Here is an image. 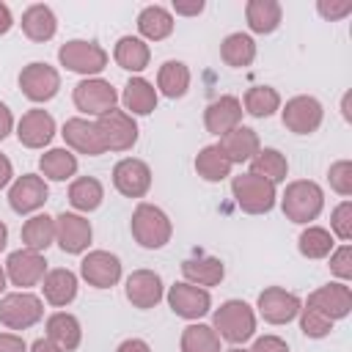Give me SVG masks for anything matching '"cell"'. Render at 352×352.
Wrapping results in <instances>:
<instances>
[{"mask_svg":"<svg viewBox=\"0 0 352 352\" xmlns=\"http://www.w3.org/2000/svg\"><path fill=\"white\" fill-rule=\"evenodd\" d=\"M322 206H324V192L311 179L289 182L283 190V198H280V209H283L286 220L300 223V226H308L311 220H316Z\"/></svg>","mask_w":352,"mask_h":352,"instance_id":"6da1fadb","label":"cell"},{"mask_svg":"<svg viewBox=\"0 0 352 352\" xmlns=\"http://www.w3.org/2000/svg\"><path fill=\"white\" fill-rule=\"evenodd\" d=\"M212 330L228 344H245L256 333V311L245 300H226L212 314Z\"/></svg>","mask_w":352,"mask_h":352,"instance_id":"7a4b0ae2","label":"cell"},{"mask_svg":"<svg viewBox=\"0 0 352 352\" xmlns=\"http://www.w3.org/2000/svg\"><path fill=\"white\" fill-rule=\"evenodd\" d=\"M129 228H132L135 242H138L140 248H146V250H160V248H165V245L170 242V234H173L170 217H168L160 206L146 204V201L135 206Z\"/></svg>","mask_w":352,"mask_h":352,"instance_id":"3957f363","label":"cell"},{"mask_svg":"<svg viewBox=\"0 0 352 352\" xmlns=\"http://www.w3.org/2000/svg\"><path fill=\"white\" fill-rule=\"evenodd\" d=\"M231 192H234L236 206L248 214H267V212H272V206L278 201L275 184L261 176H253L250 170L231 179Z\"/></svg>","mask_w":352,"mask_h":352,"instance_id":"277c9868","label":"cell"},{"mask_svg":"<svg viewBox=\"0 0 352 352\" xmlns=\"http://www.w3.org/2000/svg\"><path fill=\"white\" fill-rule=\"evenodd\" d=\"M44 316V302L33 292H11L0 300V324L8 330H28Z\"/></svg>","mask_w":352,"mask_h":352,"instance_id":"5b68a950","label":"cell"},{"mask_svg":"<svg viewBox=\"0 0 352 352\" xmlns=\"http://www.w3.org/2000/svg\"><path fill=\"white\" fill-rule=\"evenodd\" d=\"M58 60L60 66H66L69 72H77L82 77H94L107 66V52L104 47H99L96 41H82V38H72L66 44H60L58 50Z\"/></svg>","mask_w":352,"mask_h":352,"instance_id":"8992f818","label":"cell"},{"mask_svg":"<svg viewBox=\"0 0 352 352\" xmlns=\"http://www.w3.org/2000/svg\"><path fill=\"white\" fill-rule=\"evenodd\" d=\"M72 99H74V107L80 113L99 118V116H104V113H110L116 107L118 91L107 80H102V77H85V80H80L74 85Z\"/></svg>","mask_w":352,"mask_h":352,"instance_id":"52a82bcc","label":"cell"},{"mask_svg":"<svg viewBox=\"0 0 352 352\" xmlns=\"http://www.w3.org/2000/svg\"><path fill=\"white\" fill-rule=\"evenodd\" d=\"M96 129L104 140V148H110V151H129L138 143V124L126 110L113 107L110 113L99 116Z\"/></svg>","mask_w":352,"mask_h":352,"instance_id":"ba28073f","label":"cell"},{"mask_svg":"<svg viewBox=\"0 0 352 352\" xmlns=\"http://www.w3.org/2000/svg\"><path fill=\"white\" fill-rule=\"evenodd\" d=\"M283 126L294 135H311L322 126L324 107L316 96H292L280 110Z\"/></svg>","mask_w":352,"mask_h":352,"instance_id":"9c48e42d","label":"cell"},{"mask_svg":"<svg viewBox=\"0 0 352 352\" xmlns=\"http://www.w3.org/2000/svg\"><path fill=\"white\" fill-rule=\"evenodd\" d=\"M47 275V261H44V253H36V250H28V248H19L14 253H8L6 258V278L19 286L22 292H28L30 286H38Z\"/></svg>","mask_w":352,"mask_h":352,"instance_id":"30bf717a","label":"cell"},{"mask_svg":"<svg viewBox=\"0 0 352 352\" xmlns=\"http://www.w3.org/2000/svg\"><path fill=\"white\" fill-rule=\"evenodd\" d=\"M19 88L30 102H50L60 91V74L55 66L33 60L19 72Z\"/></svg>","mask_w":352,"mask_h":352,"instance_id":"8fae6325","label":"cell"},{"mask_svg":"<svg viewBox=\"0 0 352 352\" xmlns=\"http://www.w3.org/2000/svg\"><path fill=\"white\" fill-rule=\"evenodd\" d=\"M80 275L94 289H110L121 280V258L110 250H91L80 261Z\"/></svg>","mask_w":352,"mask_h":352,"instance_id":"7c38bea8","label":"cell"},{"mask_svg":"<svg viewBox=\"0 0 352 352\" xmlns=\"http://www.w3.org/2000/svg\"><path fill=\"white\" fill-rule=\"evenodd\" d=\"M168 305H170V311L176 316L195 322L204 314H209L212 294H209V289H201V286H192L187 280H179V283H173L168 289Z\"/></svg>","mask_w":352,"mask_h":352,"instance_id":"4fadbf2b","label":"cell"},{"mask_svg":"<svg viewBox=\"0 0 352 352\" xmlns=\"http://www.w3.org/2000/svg\"><path fill=\"white\" fill-rule=\"evenodd\" d=\"M47 195H50V187H47L44 176L25 173V176L14 179V184L8 190V206L16 214H33L47 204Z\"/></svg>","mask_w":352,"mask_h":352,"instance_id":"5bb4252c","label":"cell"},{"mask_svg":"<svg viewBox=\"0 0 352 352\" xmlns=\"http://www.w3.org/2000/svg\"><path fill=\"white\" fill-rule=\"evenodd\" d=\"M256 308H258L264 322H270V324H289L300 314L302 302H300V297L294 292H286L280 286H270V289H264L258 294Z\"/></svg>","mask_w":352,"mask_h":352,"instance_id":"9a60e30c","label":"cell"},{"mask_svg":"<svg viewBox=\"0 0 352 352\" xmlns=\"http://www.w3.org/2000/svg\"><path fill=\"white\" fill-rule=\"evenodd\" d=\"M113 184L126 198H143L151 190V168L138 157H124L113 168Z\"/></svg>","mask_w":352,"mask_h":352,"instance_id":"2e32d148","label":"cell"},{"mask_svg":"<svg viewBox=\"0 0 352 352\" xmlns=\"http://www.w3.org/2000/svg\"><path fill=\"white\" fill-rule=\"evenodd\" d=\"M91 236H94V228L82 214L60 212L55 217V242L60 245L63 253H72V256L85 253L91 245Z\"/></svg>","mask_w":352,"mask_h":352,"instance_id":"e0dca14e","label":"cell"},{"mask_svg":"<svg viewBox=\"0 0 352 352\" xmlns=\"http://www.w3.org/2000/svg\"><path fill=\"white\" fill-rule=\"evenodd\" d=\"M63 140H66V148L69 151H77V154H85V157H99L104 154V140L96 129V121H88L82 116L77 118H69L63 124Z\"/></svg>","mask_w":352,"mask_h":352,"instance_id":"ac0fdd59","label":"cell"},{"mask_svg":"<svg viewBox=\"0 0 352 352\" xmlns=\"http://www.w3.org/2000/svg\"><path fill=\"white\" fill-rule=\"evenodd\" d=\"M305 305H308V308H316L319 314H324L327 319L336 322V319L349 316V311H352V292H349V286L341 283V280L324 283V286H319L316 292L308 294Z\"/></svg>","mask_w":352,"mask_h":352,"instance_id":"d6986e66","label":"cell"},{"mask_svg":"<svg viewBox=\"0 0 352 352\" xmlns=\"http://www.w3.org/2000/svg\"><path fill=\"white\" fill-rule=\"evenodd\" d=\"M124 292H126V300H129L135 308H140V311L154 308V305L162 300V294H165L162 278H160L154 270H135V272L126 278Z\"/></svg>","mask_w":352,"mask_h":352,"instance_id":"ffe728a7","label":"cell"},{"mask_svg":"<svg viewBox=\"0 0 352 352\" xmlns=\"http://www.w3.org/2000/svg\"><path fill=\"white\" fill-rule=\"evenodd\" d=\"M16 138H19V143L28 146V148H44V146L55 138V118H52L47 110L33 107V110H28V113L19 118V124H16Z\"/></svg>","mask_w":352,"mask_h":352,"instance_id":"44dd1931","label":"cell"},{"mask_svg":"<svg viewBox=\"0 0 352 352\" xmlns=\"http://www.w3.org/2000/svg\"><path fill=\"white\" fill-rule=\"evenodd\" d=\"M204 124H206V132L223 138L226 132H231L234 126L242 124V102L231 94L209 102L204 110Z\"/></svg>","mask_w":352,"mask_h":352,"instance_id":"7402d4cb","label":"cell"},{"mask_svg":"<svg viewBox=\"0 0 352 352\" xmlns=\"http://www.w3.org/2000/svg\"><path fill=\"white\" fill-rule=\"evenodd\" d=\"M220 151L228 157V162L231 165H242V162H250L256 154H258V148H261V143H258V135L250 129V126H234L231 132H226L223 138H220Z\"/></svg>","mask_w":352,"mask_h":352,"instance_id":"603a6c76","label":"cell"},{"mask_svg":"<svg viewBox=\"0 0 352 352\" xmlns=\"http://www.w3.org/2000/svg\"><path fill=\"white\" fill-rule=\"evenodd\" d=\"M47 338L60 346L63 352H74L82 341V327H80V319L74 314H66V311H55L52 316H47Z\"/></svg>","mask_w":352,"mask_h":352,"instance_id":"cb8c5ba5","label":"cell"},{"mask_svg":"<svg viewBox=\"0 0 352 352\" xmlns=\"http://www.w3.org/2000/svg\"><path fill=\"white\" fill-rule=\"evenodd\" d=\"M182 275H184L187 283L201 286V289H209V286H217L226 278V264L220 258H214V256L184 258L182 261Z\"/></svg>","mask_w":352,"mask_h":352,"instance_id":"d4e9b609","label":"cell"},{"mask_svg":"<svg viewBox=\"0 0 352 352\" xmlns=\"http://www.w3.org/2000/svg\"><path fill=\"white\" fill-rule=\"evenodd\" d=\"M41 289H44V300L55 308H66L74 297H77V275L66 267H58V270H50L41 280Z\"/></svg>","mask_w":352,"mask_h":352,"instance_id":"484cf974","label":"cell"},{"mask_svg":"<svg viewBox=\"0 0 352 352\" xmlns=\"http://www.w3.org/2000/svg\"><path fill=\"white\" fill-rule=\"evenodd\" d=\"M58 30V19H55V11L44 3H36V6H28L25 14H22V33L30 38V41H50Z\"/></svg>","mask_w":352,"mask_h":352,"instance_id":"4316f807","label":"cell"},{"mask_svg":"<svg viewBox=\"0 0 352 352\" xmlns=\"http://www.w3.org/2000/svg\"><path fill=\"white\" fill-rule=\"evenodd\" d=\"M121 102H124L129 116H148L157 110V88L146 77H132L124 85Z\"/></svg>","mask_w":352,"mask_h":352,"instance_id":"83f0119b","label":"cell"},{"mask_svg":"<svg viewBox=\"0 0 352 352\" xmlns=\"http://www.w3.org/2000/svg\"><path fill=\"white\" fill-rule=\"evenodd\" d=\"M113 58H116V63H118L124 72L138 74V72H143V69L148 66L151 50H148V44H146L143 38H138V36H121V38L116 41Z\"/></svg>","mask_w":352,"mask_h":352,"instance_id":"f1b7e54d","label":"cell"},{"mask_svg":"<svg viewBox=\"0 0 352 352\" xmlns=\"http://www.w3.org/2000/svg\"><path fill=\"white\" fill-rule=\"evenodd\" d=\"M280 16H283V8L278 0H248V6H245L248 28L253 33H261V36L278 30Z\"/></svg>","mask_w":352,"mask_h":352,"instance_id":"f546056e","label":"cell"},{"mask_svg":"<svg viewBox=\"0 0 352 352\" xmlns=\"http://www.w3.org/2000/svg\"><path fill=\"white\" fill-rule=\"evenodd\" d=\"M173 14L162 6H146L138 14V30L146 41H162L173 33Z\"/></svg>","mask_w":352,"mask_h":352,"instance_id":"4dcf8cb0","label":"cell"},{"mask_svg":"<svg viewBox=\"0 0 352 352\" xmlns=\"http://www.w3.org/2000/svg\"><path fill=\"white\" fill-rule=\"evenodd\" d=\"M220 58L231 69H245L256 60V41L248 33H228L220 44Z\"/></svg>","mask_w":352,"mask_h":352,"instance_id":"1f68e13d","label":"cell"},{"mask_svg":"<svg viewBox=\"0 0 352 352\" xmlns=\"http://www.w3.org/2000/svg\"><path fill=\"white\" fill-rule=\"evenodd\" d=\"M55 242V217L50 214H30L22 226V245L28 250L44 253Z\"/></svg>","mask_w":352,"mask_h":352,"instance_id":"d6a6232c","label":"cell"},{"mask_svg":"<svg viewBox=\"0 0 352 352\" xmlns=\"http://www.w3.org/2000/svg\"><path fill=\"white\" fill-rule=\"evenodd\" d=\"M104 201V187L99 179L94 176H80L69 184V204L77 209V212H94L99 209Z\"/></svg>","mask_w":352,"mask_h":352,"instance_id":"836d02e7","label":"cell"},{"mask_svg":"<svg viewBox=\"0 0 352 352\" xmlns=\"http://www.w3.org/2000/svg\"><path fill=\"white\" fill-rule=\"evenodd\" d=\"M157 88L168 96V99H179L187 94L190 88V69L182 60H165L157 72Z\"/></svg>","mask_w":352,"mask_h":352,"instance_id":"e575fe53","label":"cell"},{"mask_svg":"<svg viewBox=\"0 0 352 352\" xmlns=\"http://www.w3.org/2000/svg\"><path fill=\"white\" fill-rule=\"evenodd\" d=\"M38 170H41L44 179L66 182V179H72L77 173V157L69 148H50V151L41 154Z\"/></svg>","mask_w":352,"mask_h":352,"instance_id":"d590c367","label":"cell"},{"mask_svg":"<svg viewBox=\"0 0 352 352\" xmlns=\"http://www.w3.org/2000/svg\"><path fill=\"white\" fill-rule=\"evenodd\" d=\"M231 168L234 165L228 162V157L220 151L217 143L204 146L198 151V157H195V170H198V176L204 182H223L226 176H231Z\"/></svg>","mask_w":352,"mask_h":352,"instance_id":"8d00e7d4","label":"cell"},{"mask_svg":"<svg viewBox=\"0 0 352 352\" xmlns=\"http://www.w3.org/2000/svg\"><path fill=\"white\" fill-rule=\"evenodd\" d=\"M242 113H250L253 118H270L272 113L280 110V94L272 85H253L245 91L242 99Z\"/></svg>","mask_w":352,"mask_h":352,"instance_id":"74e56055","label":"cell"},{"mask_svg":"<svg viewBox=\"0 0 352 352\" xmlns=\"http://www.w3.org/2000/svg\"><path fill=\"white\" fill-rule=\"evenodd\" d=\"M250 173L253 176H261L272 184L283 182L286 173H289V162L286 157L278 151V148H258V154L250 160Z\"/></svg>","mask_w":352,"mask_h":352,"instance_id":"f35d334b","label":"cell"},{"mask_svg":"<svg viewBox=\"0 0 352 352\" xmlns=\"http://www.w3.org/2000/svg\"><path fill=\"white\" fill-rule=\"evenodd\" d=\"M333 234L322 226H305L302 234L297 236V250L305 258H327L333 253Z\"/></svg>","mask_w":352,"mask_h":352,"instance_id":"ab89813d","label":"cell"},{"mask_svg":"<svg viewBox=\"0 0 352 352\" xmlns=\"http://www.w3.org/2000/svg\"><path fill=\"white\" fill-rule=\"evenodd\" d=\"M182 352H220V336L212 324L192 322L182 330Z\"/></svg>","mask_w":352,"mask_h":352,"instance_id":"60d3db41","label":"cell"},{"mask_svg":"<svg viewBox=\"0 0 352 352\" xmlns=\"http://www.w3.org/2000/svg\"><path fill=\"white\" fill-rule=\"evenodd\" d=\"M300 330L308 336V338H324V336H330V330H333V319H327L324 314H319L316 308H300Z\"/></svg>","mask_w":352,"mask_h":352,"instance_id":"b9f144b4","label":"cell"},{"mask_svg":"<svg viewBox=\"0 0 352 352\" xmlns=\"http://www.w3.org/2000/svg\"><path fill=\"white\" fill-rule=\"evenodd\" d=\"M330 234L338 236L341 242L352 239V204L349 201H341L333 209V214H330Z\"/></svg>","mask_w":352,"mask_h":352,"instance_id":"7bdbcfd3","label":"cell"},{"mask_svg":"<svg viewBox=\"0 0 352 352\" xmlns=\"http://www.w3.org/2000/svg\"><path fill=\"white\" fill-rule=\"evenodd\" d=\"M327 179H330V187L338 192V195H352V162L349 160H338L330 165L327 170Z\"/></svg>","mask_w":352,"mask_h":352,"instance_id":"ee69618b","label":"cell"},{"mask_svg":"<svg viewBox=\"0 0 352 352\" xmlns=\"http://www.w3.org/2000/svg\"><path fill=\"white\" fill-rule=\"evenodd\" d=\"M330 272H333L341 283H346V280L352 278V245H349V242H344L341 248H336V250L330 253Z\"/></svg>","mask_w":352,"mask_h":352,"instance_id":"f6af8a7d","label":"cell"},{"mask_svg":"<svg viewBox=\"0 0 352 352\" xmlns=\"http://www.w3.org/2000/svg\"><path fill=\"white\" fill-rule=\"evenodd\" d=\"M316 11L327 22H338V19H344V16L352 14V0H319L316 3Z\"/></svg>","mask_w":352,"mask_h":352,"instance_id":"bcb514c9","label":"cell"},{"mask_svg":"<svg viewBox=\"0 0 352 352\" xmlns=\"http://www.w3.org/2000/svg\"><path fill=\"white\" fill-rule=\"evenodd\" d=\"M248 352H289V344L280 336H258Z\"/></svg>","mask_w":352,"mask_h":352,"instance_id":"7dc6e473","label":"cell"},{"mask_svg":"<svg viewBox=\"0 0 352 352\" xmlns=\"http://www.w3.org/2000/svg\"><path fill=\"white\" fill-rule=\"evenodd\" d=\"M0 352H28V344L16 333H0Z\"/></svg>","mask_w":352,"mask_h":352,"instance_id":"c3c4849f","label":"cell"},{"mask_svg":"<svg viewBox=\"0 0 352 352\" xmlns=\"http://www.w3.org/2000/svg\"><path fill=\"white\" fill-rule=\"evenodd\" d=\"M173 11L179 16H198L204 11V0H173Z\"/></svg>","mask_w":352,"mask_h":352,"instance_id":"681fc988","label":"cell"},{"mask_svg":"<svg viewBox=\"0 0 352 352\" xmlns=\"http://www.w3.org/2000/svg\"><path fill=\"white\" fill-rule=\"evenodd\" d=\"M11 129H14V116H11L8 104H6V102H0V140H6Z\"/></svg>","mask_w":352,"mask_h":352,"instance_id":"f907efd6","label":"cell"},{"mask_svg":"<svg viewBox=\"0 0 352 352\" xmlns=\"http://www.w3.org/2000/svg\"><path fill=\"white\" fill-rule=\"evenodd\" d=\"M116 352H151V346H148L143 338H126V341L118 344Z\"/></svg>","mask_w":352,"mask_h":352,"instance_id":"816d5d0a","label":"cell"},{"mask_svg":"<svg viewBox=\"0 0 352 352\" xmlns=\"http://www.w3.org/2000/svg\"><path fill=\"white\" fill-rule=\"evenodd\" d=\"M11 179H14V165H11V160H8L6 154H0V190H3Z\"/></svg>","mask_w":352,"mask_h":352,"instance_id":"f5cc1de1","label":"cell"},{"mask_svg":"<svg viewBox=\"0 0 352 352\" xmlns=\"http://www.w3.org/2000/svg\"><path fill=\"white\" fill-rule=\"evenodd\" d=\"M28 352H63V349H60V346H55V344L44 336V338H36V341L30 344V349H28Z\"/></svg>","mask_w":352,"mask_h":352,"instance_id":"db71d44e","label":"cell"},{"mask_svg":"<svg viewBox=\"0 0 352 352\" xmlns=\"http://www.w3.org/2000/svg\"><path fill=\"white\" fill-rule=\"evenodd\" d=\"M14 25V16H11V8L6 3H0V36H6Z\"/></svg>","mask_w":352,"mask_h":352,"instance_id":"11a10c76","label":"cell"},{"mask_svg":"<svg viewBox=\"0 0 352 352\" xmlns=\"http://www.w3.org/2000/svg\"><path fill=\"white\" fill-rule=\"evenodd\" d=\"M349 99H352V94H344V102H341V110H344V118H346V121H352V113H349Z\"/></svg>","mask_w":352,"mask_h":352,"instance_id":"9f6ffc18","label":"cell"},{"mask_svg":"<svg viewBox=\"0 0 352 352\" xmlns=\"http://www.w3.org/2000/svg\"><path fill=\"white\" fill-rule=\"evenodd\" d=\"M6 242H8V228H6V223L0 220V250L6 248Z\"/></svg>","mask_w":352,"mask_h":352,"instance_id":"6f0895ef","label":"cell"},{"mask_svg":"<svg viewBox=\"0 0 352 352\" xmlns=\"http://www.w3.org/2000/svg\"><path fill=\"white\" fill-rule=\"evenodd\" d=\"M6 280H8V278H6V267H3V264H0V292H3V289H6Z\"/></svg>","mask_w":352,"mask_h":352,"instance_id":"680465c9","label":"cell"},{"mask_svg":"<svg viewBox=\"0 0 352 352\" xmlns=\"http://www.w3.org/2000/svg\"><path fill=\"white\" fill-rule=\"evenodd\" d=\"M226 352H248V349H239V346H231V349H226Z\"/></svg>","mask_w":352,"mask_h":352,"instance_id":"91938a15","label":"cell"}]
</instances>
